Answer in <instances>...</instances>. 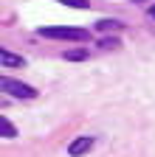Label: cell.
<instances>
[{
  "mask_svg": "<svg viewBox=\"0 0 155 157\" xmlns=\"http://www.w3.org/2000/svg\"><path fill=\"white\" fill-rule=\"evenodd\" d=\"M119 28H121V23H119V20H113V17L96 23V31H99V34H104V31H119Z\"/></svg>",
  "mask_w": 155,
  "mask_h": 157,
  "instance_id": "5b68a950",
  "label": "cell"
},
{
  "mask_svg": "<svg viewBox=\"0 0 155 157\" xmlns=\"http://www.w3.org/2000/svg\"><path fill=\"white\" fill-rule=\"evenodd\" d=\"M93 146H96V137H90V135L76 137V140H71V146H68V154H71V157H85Z\"/></svg>",
  "mask_w": 155,
  "mask_h": 157,
  "instance_id": "3957f363",
  "label": "cell"
},
{
  "mask_svg": "<svg viewBox=\"0 0 155 157\" xmlns=\"http://www.w3.org/2000/svg\"><path fill=\"white\" fill-rule=\"evenodd\" d=\"M56 3H65V6H71V9H88V6H90L88 0H56Z\"/></svg>",
  "mask_w": 155,
  "mask_h": 157,
  "instance_id": "ba28073f",
  "label": "cell"
},
{
  "mask_svg": "<svg viewBox=\"0 0 155 157\" xmlns=\"http://www.w3.org/2000/svg\"><path fill=\"white\" fill-rule=\"evenodd\" d=\"M99 45H104V48H116V45H119V39H116V36H110V39H102Z\"/></svg>",
  "mask_w": 155,
  "mask_h": 157,
  "instance_id": "9c48e42d",
  "label": "cell"
},
{
  "mask_svg": "<svg viewBox=\"0 0 155 157\" xmlns=\"http://www.w3.org/2000/svg\"><path fill=\"white\" fill-rule=\"evenodd\" d=\"M0 62H3V67H26V59L11 53V51H6V48L0 51Z\"/></svg>",
  "mask_w": 155,
  "mask_h": 157,
  "instance_id": "277c9868",
  "label": "cell"
},
{
  "mask_svg": "<svg viewBox=\"0 0 155 157\" xmlns=\"http://www.w3.org/2000/svg\"><path fill=\"white\" fill-rule=\"evenodd\" d=\"M0 135L3 137H17V126L9 121V118H0Z\"/></svg>",
  "mask_w": 155,
  "mask_h": 157,
  "instance_id": "8992f818",
  "label": "cell"
},
{
  "mask_svg": "<svg viewBox=\"0 0 155 157\" xmlns=\"http://www.w3.org/2000/svg\"><path fill=\"white\" fill-rule=\"evenodd\" d=\"M65 59H68V62H82V59H88V51H85V48H73V51H65Z\"/></svg>",
  "mask_w": 155,
  "mask_h": 157,
  "instance_id": "52a82bcc",
  "label": "cell"
},
{
  "mask_svg": "<svg viewBox=\"0 0 155 157\" xmlns=\"http://www.w3.org/2000/svg\"><path fill=\"white\" fill-rule=\"evenodd\" d=\"M45 39H65V42H90V31L85 28H54V25H45L37 31Z\"/></svg>",
  "mask_w": 155,
  "mask_h": 157,
  "instance_id": "6da1fadb",
  "label": "cell"
},
{
  "mask_svg": "<svg viewBox=\"0 0 155 157\" xmlns=\"http://www.w3.org/2000/svg\"><path fill=\"white\" fill-rule=\"evenodd\" d=\"M149 17H152V20H155V3H152V6H149Z\"/></svg>",
  "mask_w": 155,
  "mask_h": 157,
  "instance_id": "30bf717a",
  "label": "cell"
},
{
  "mask_svg": "<svg viewBox=\"0 0 155 157\" xmlns=\"http://www.w3.org/2000/svg\"><path fill=\"white\" fill-rule=\"evenodd\" d=\"M0 87H3V93H9V95H14V98H23V101H31V98H37V90H34L31 84L17 82V78H9V76L0 78Z\"/></svg>",
  "mask_w": 155,
  "mask_h": 157,
  "instance_id": "7a4b0ae2",
  "label": "cell"
}]
</instances>
